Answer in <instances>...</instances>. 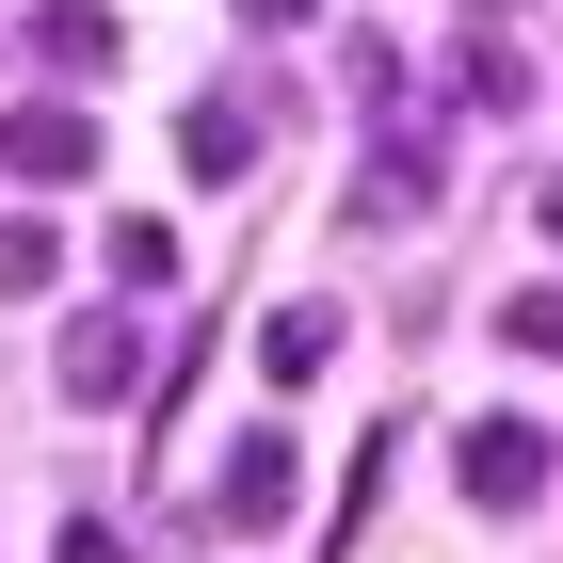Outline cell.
<instances>
[{
    "mask_svg": "<svg viewBox=\"0 0 563 563\" xmlns=\"http://www.w3.org/2000/svg\"><path fill=\"white\" fill-rule=\"evenodd\" d=\"M48 387L81 402V419H113V402L145 387V322H130V306H97V322H65V339H48Z\"/></svg>",
    "mask_w": 563,
    "mask_h": 563,
    "instance_id": "6da1fadb",
    "label": "cell"
},
{
    "mask_svg": "<svg viewBox=\"0 0 563 563\" xmlns=\"http://www.w3.org/2000/svg\"><path fill=\"white\" fill-rule=\"evenodd\" d=\"M0 177L81 194V177H97V113H81V97H16V113H0Z\"/></svg>",
    "mask_w": 563,
    "mask_h": 563,
    "instance_id": "7a4b0ae2",
    "label": "cell"
},
{
    "mask_svg": "<svg viewBox=\"0 0 563 563\" xmlns=\"http://www.w3.org/2000/svg\"><path fill=\"white\" fill-rule=\"evenodd\" d=\"M548 467H563V451H548L531 419H467V434H451V483H467L483 516H531V499H548Z\"/></svg>",
    "mask_w": 563,
    "mask_h": 563,
    "instance_id": "3957f363",
    "label": "cell"
},
{
    "mask_svg": "<svg viewBox=\"0 0 563 563\" xmlns=\"http://www.w3.org/2000/svg\"><path fill=\"white\" fill-rule=\"evenodd\" d=\"M290 434H242V451H225V467H210V499H194V531H274V516H290Z\"/></svg>",
    "mask_w": 563,
    "mask_h": 563,
    "instance_id": "277c9868",
    "label": "cell"
},
{
    "mask_svg": "<svg viewBox=\"0 0 563 563\" xmlns=\"http://www.w3.org/2000/svg\"><path fill=\"white\" fill-rule=\"evenodd\" d=\"M177 162L194 177H258L274 162V81L258 97H194V113H177Z\"/></svg>",
    "mask_w": 563,
    "mask_h": 563,
    "instance_id": "5b68a950",
    "label": "cell"
},
{
    "mask_svg": "<svg viewBox=\"0 0 563 563\" xmlns=\"http://www.w3.org/2000/svg\"><path fill=\"white\" fill-rule=\"evenodd\" d=\"M419 210H434V130H387L371 162H354V210H339V225L387 242V225H419Z\"/></svg>",
    "mask_w": 563,
    "mask_h": 563,
    "instance_id": "8992f818",
    "label": "cell"
},
{
    "mask_svg": "<svg viewBox=\"0 0 563 563\" xmlns=\"http://www.w3.org/2000/svg\"><path fill=\"white\" fill-rule=\"evenodd\" d=\"M258 371H274V387H322V371H339V306H274V322H258Z\"/></svg>",
    "mask_w": 563,
    "mask_h": 563,
    "instance_id": "52a82bcc",
    "label": "cell"
},
{
    "mask_svg": "<svg viewBox=\"0 0 563 563\" xmlns=\"http://www.w3.org/2000/svg\"><path fill=\"white\" fill-rule=\"evenodd\" d=\"M97 274H113V306H145V290H177V225H97Z\"/></svg>",
    "mask_w": 563,
    "mask_h": 563,
    "instance_id": "ba28073f",
    "label": "cell"
},
{
    "mask_svg": "<svg viewBox=\"0 0 563 563\" xmlns=\"http://www.w3.org/2000/svg\"><path fill=\"white\" fill-rule=\"evenodd\" d=\"M33 48L65 65V81H97V65H113L130 33H113V0H48V16H33Z\"/></svg>",
    "mask_w": 563,
    "mask_h": 563,
    "instance_id": "9c48e42d",
    "label": "cell"
},
{
    "mask_svg": "<svg viewBox=\"0 0 563 563\" xmlns=\"http://www.w3.org/2000/svg\"><path fill=\"white\" fill-rule=\"evenodd\" d=\"M451 81H467V113H531V48L467 33V65H451Z\"/></svg>",
    "mask_w": 563,
    "mask_h": 563,
    "instance_id": "30bf717a",
    "label": "cell"
},
{
    "mask_svg": "<svg viewBox=\"0 0 563 563\" xmlns=\"http://www.w3.org/2000/svg\"><path fill=\"white\" fill-rule=\"evenodd\" d=\"M48 274H65V242H48V225H0V306H33Z\"/></svg>",
    "mask_w": 563,
    "mask_h": 563,
    "instance_id": "8fae6325",
    "label": "cell"
},
{
    "mask_svg": "<svg viewBox=\"0 0 563 563\" xmlns=\"http://www.w3.org/2000/svg\"><path fill=\"white\" fill-rule=\"evenodd\" d=\"M499 339H516V354H563V290H516V306H499Z\"/></svg>",
    "mask_w": 563,
    "mask_h": 563,
    "instance_id": "7c38bea8",
    "label": "cell"
},
{
    "mask_svg": "<svg viewBox=\"0 0 563 563\" xmlns=\"http://www.w3.org/2000/svg\"><path fill=\"white\" fill-rule=\"evenodd\" d=\"M65 563H145V531L130 516H65Z\"/></svg>",
    "mask_w": 563,
    "mask_h": 563,
    "instance_id": "4fadbf2b",
    "label": "cell"
},
{
    "mask_svg": "<svg viewBox=\"0 0 563 563\" xmlns=\"http://www.w3.org/2000/svg\"><path fill=\"white\" fill-rule=\"evenodd\" d=\"M225 16H242V33H306L322 0H225Z\"/></svg>",
    "mask_w": 563,
    "mask_h": 563,
    "instance_id": "5bb4252c",
    "label": "cell"
},
{
    "mask_svg": "<svg viewBox=\"0 0 563 563\" xmlns=\"http://www.w3.org/2000/svg\"><path fill=\"white\" fill-rule=\"evenodd\" d=\"M531 210H548V242H563V177H548V194H531Z\"/></svg>",
    "mask_w": 563,
    "mask_h": 563,
    "instance_id": "9a60e30c",
    "label": "cell"
}]
</instances>
